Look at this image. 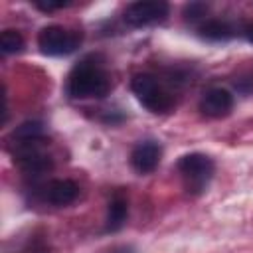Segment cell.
Instances as JSON below:
<instances>
[{
  "mask_svg": "<svg viewBox=\"0 0 253 253\" xmlns=\"http://www.w3.org/2000/svg\"><path fill=\"white\" fill-rule=\"evenodd\" d=\"M42 134H43V125L40 121H26L20 126H16L12 132V136L18 142L20 140H38V138H42Z\"/></svg>",
  "mask_w": 253,
  "mask_h": 253,
  "instance_id": "cell-11",
  "label": "cell"
},
{
  "mask_svg": "<svg viewBox=\"0 0 253 253\" xmlns=\"http://www.w3.org/2000/svg\"><path fill=\"white\" fill-rule=\"evenodd\" d=\"M22 47H24V38L20 32H16V30L2 32V36H0L2 53H16V51H22Z\"/></svg>",
  "mask_w": 253,
  "mask_h": 253,
  "instance_id": "cell-12",
  "label": "cell"
},
{
  "mask_svg": "<svg viewBox=\"0 0 253 253\" xmlns=\"http://www.w3.org/2000/svg\"><path fill=\"white\" fill-rule=\"evenodd\" d=\"M81 43V34L61 26H47L38 36V45L45 55H67Z\"/></svg>",
  "mask_w": 253,
  "mask_h": 253,
  "instance_id": "cell-4",
  "label": "cell"
},
{
  "mask_svg": "<svg viewBox=\"0 0 253 253\" xmlns=\"http://www.w3.org/2000/svg\"><path fill=\"white\" fill-rule=\"evenodd\" d=\"M130 89L136 99L146 107L150 113H166L172 109V97L158 85V81L148 73H138L130 81Z\"/></svg>",
  "mask_w": 253,
  "mask_h": 253,
  "instance_id": "cell-3",
  "label": "cell"
},
{
  "mask_svg": "<svg viewBox=\"0 0 253 253\" xmlns=\"http://www.w3.org/2000/svg\"><path fill=\"white\" fill-rule=\"evenodd\" d=\"M126 213H128L126 200L121 196L113 198L107 210V231H119L126 221Z\"/></svg>",
  "mask_w": 253,
  "mask_h": 253,
  "instance_id": "cell-9",
  "label": "cell"
},
{
  "mask_svg": "<svg viewBox=\"0 0 253 253\" xmlns=\"http://www.w3.org/2000/svg\"><path fill=\"white\" fill-rule=\"evenodd\" d=\"M77 194H79V188L71 180H53L45 190V198L53 206H67L75 202Z\"/></svg>",
  "mask_w": 253,
  "mask_h": 253,
  "instance_id": "cell-8",
  "label": "cell"
},
{
  "mask_svg": "<svg viewBox=\"0 0 253 253\" xmlns=\"http://www.w3.org/2000/svg\"><path fill=\"white\" fill-rule=\"evenodd\" d=\"M247 40H249V42L253 43V26H251V28L247 30Z\"/></svg>",
  "mask_w": 253,
  "mask_h": 253,
  "instance_id": "cell-15",
  "label": "cell"
},
{
  "mask_svg": "<svg viewBox=\"0 0 253 253\" xmlns=\"http://www.w3.org/2000/svg\"><path fill=\"white\" fill-rule=\"evenodd\" d=\"M231 107H233V95L221 87L210 89L200 101V111L208 117H213V119L225 117L231 111Z\"/></svg>",
  "mask_w": 253,
  "mask_h": 253,
  "instance_id": "cell-7",
  "label": "cell"
},
{
  "mask_svg": "<svg viewBox=\"0 0 253 253\" xmlns=\"http://www.w3.org/2000/svg\"><path fill=\"white\" fill-rule=\"evenodd\" d=\"M178 170L184 178L188 192L200 194L208 188V182L213 176V162L206 154L192 152V154H186L178 160Z\"/></svg>",
  "mask_w": 253,
  "mask_h": 253,
  "instance_id": "cell-2",
  "label": "cell"
},
{
  "mask_svg": "<svg viewBox=\"0 0 253 253\" xmlns=\"http://www.w3.org/2000/svg\"><path fill=\"white\" fill-rule=\"evenodd\" d=\"M168 14V4L166 2H158V0H140V2H132L126 6L125 10V22L140 28V26H148L154 24L158 20H164Z\"/></svg>",
  "mask_w": 253,
  "mask_h": 253,
  "instance_id": "cell-5",
  "label": "cell"
},
{
  "mask_svg": "<svg viewBox=\"0 0 253 253\" xmlns=\"http://www.w3.org/2000/svg\"><path fill=\"white\" fill-rule=\"evenodd\" d=\"M200 36L210 42H225L231 38V28L221 20H208L200 26Z\"/></svg>",
  "mask_w": 253,
  "mask_h": 253,
  "instance_id": "cell-10",
  "label": "cell"
},
{
  "mask_svg": "<svg viewBox=\"0 0 253 253\" xmlns=\"http://www.w3.org/2000/svg\"><path fill=\"white\" fill-rule=\"evenodd\" d=\"M206 10H208L206 4H198V2H194V4H188L184 12H186V18H188V20H196V18L204 16Z\"/></svg>",
  "mask_w": 253,
  "mask_h": 253,
  "instance_id": "cell-13",
  "label": "cell"
},
{
  "mask_svg": "<svg viewBox=\"0 0 253 253\" xmlns=\"http://www.w3.org/2000/svg\"><path fill=\"white\" fill-rule=\"evenodd\" d=\"M69 6V2L65 0H59V2H53V0H47V2H36V8L43 10V12H51V10H59V8H65Z\"/></svg>",
  "mask_w": 253,
  "mask_h": 253,
  "instance_id": "cell-14",
  "label": "cell"
},
{
  "mask_svg": "<svg viewBox=\"0 0 253 253\" xmlns=\"http://www.w3.org/2000/svg\"><path fill=\"white\" fill-rule=\"evenodd\" d=\"M160 156H162V150H160V144L158 142H154V140H142L130 152V166L138 174H148V172H152L158 166Z\"/></svg>",
  "mask_w": 253,
  "mask_h": 253,
  "instance_id": "cell-6",
  "label": "cell"
},
{
  "mask_svg": "<svg viewBox=\"0 0 253 253\" xmlns=\"http://www.w3.org/2000/svg\"><path fill=\"white\" fill-rule=\"evenodd\" d=\"M111 89L109 75L91 61H81L69 75L67 81V93L73 99H85V97H105Z\"/></svg>",
  "mask_w": 253,
  "mask_h": 253,
  "instance_id": "cell-1",
  "label": "cell"
}]
</instances>
